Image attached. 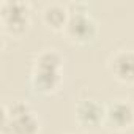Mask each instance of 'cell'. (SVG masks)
<instances>
[{"label":"cell","mask_w":134,"mask_h":134,"mask_svg":"<svg viewBox=\"0 0 134 134\" xmlns=\"http://www.w3.org/2000/svg\"><path fill=\"white\" fill-rule=\"evenodd\" d=\"M62 71H51V70H38L33 68L30 74V85L35 93L38 95H52L62 85Z\"/></svg>","instance_id":"obj_7"},{"label":"cell","mask_w":134,"mask_h":134,"mask_svg":"<svg viewBox=\"0 0 134 134\" xmlns=\"http://www.w3.org/2000/svg\"><path fill=\"white\" fill-rule=\"evenodd\" d=\"M33 68L38 70H51V71H62L63 68V57L55 49H44L36 54L33 60Z\"/></svg>","instance_id":"obj_9"},{"label":"cell","mask_w":134,"mask_h":134,"mask_svg":"<svg viewBox=\"0 0 134 134\" xmlns=\"http://www.w3.org/2000/svg\"><path fill=\"white\" fill-rule=\"evenodd\" d=\"M109 71L121 84L134 82V51H117L109 58Z\"/></svg>","instance_id":"obj_6"},{"label":"cell","mask_w":134,"mask_h":134,"mask_svg":"<svg viewBox=\"0 0 134 134\" xmlns=\"http://www.w3.org/2000/svg\"><path fill=\"white\" fill-rule=\"evenodd\" d=\"M30 3L22 0H5L0 5L2 30L13 38H21L30 27Z\"/></svg>","instance_id":"obj_1"},{"label":"cell","mask_w":134,"mask_h":134,"mask_svg":"<svg viewBox=\"0 0 134 134\" xmlns=\"http://www.w3.org/2000/svg\"><path fill=\"white\" fill-rule=\"evenodd\" d=\"M112 129L125 131L134 125V106L125 99H115L106 106V120Z\"/></svg>","instance_id":"obj_4"},{"label":"cell","mask_w":134,"mask_h":134,"mask_svg":"<svg viewBox=\"0 0 134 134\" xmlns=\"http://www.w3.org/2000/svg\"><path fill=\"white\" fill-rule=\"evenodd\" d=\"M63 33L74 44H87L96 36L98 25L90 13H70Z\"/></svg>","instance_id":"obj_2"},{"label":"cell","mask_w":134,"mask_h":134,"mask_svg":"<svg viewBox=\"0 0 134 134\" xmlns=\"http://www.w3.org/2000/svg\"><path fill=\"white\" fill-rule=\"evenodd\" d=\"M74 118L81 126L96 128L106 120V106L96 99H81L74 107Z\"/></svg>","instance_id":"obj_5"},{"label":"cell","mask_w":134,"mask_h":134,"mask_svg":"<svg viewBox=\"0 0 134 134\" xmlns=\"http://www.w3.org/2000/svg\"><path fill=\"white\" fill-rule=\"evenodd\" d=\"M68 19H70V11L68 7L63 3H57V2L47 3L41 11L43 24L54 32H63Z\"/></svg>","instance_id":"obj_8"},{"label":"cell","mask_w":134,"mask_h":134,"mask_svg":"<svg viewBox=\"0 0 134 134\" xmlns=\"http://www.w3.org/2000/svg\"><path fill=\"white\" fill-rule=\"evenodd\" d=\"M40 129L41 121L33 110L18 115H2V134H38Z\"/></svg>","instance_id":"obj_3"},{"label":"cell","mask_w":134,"mask_h":134,"mask_svg":"<svg viewBox=\"0 0 134 134\" xmlns=\"http://www.w3.org/2000/svg\"><path fill=\"white\" fill-rule=\"evenodd\" d=\"M66 7L70 13H88V7L85 3H68Z\"/></svg>","instance_id":"obj_10"}]
</instances>
